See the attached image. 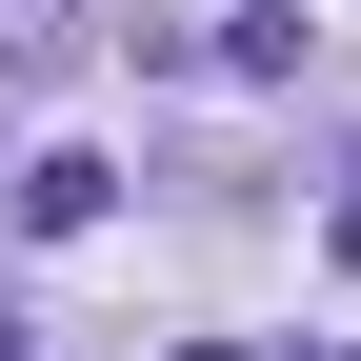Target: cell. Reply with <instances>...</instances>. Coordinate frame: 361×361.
Segmentation results:
<instances>
[{"instance_id":"obj_4","label":"cell","mask_w":361,"mask_h":361,"mask_svg":"<svg viewBox=\"0 0 361 361\" xmlns=\"http://www.w3.org/2000/svg\"><path fill=\"white\" fill-rule=\"evenodd\" d=\"M180 361H241V341H180Z\"/></svg>"},{"instance_id":"obj_2","label":"cell","mask_w":361,"mask_h":361,"mask_svg":"<svg viewBox=\"0 0 361 361\" xmlns=\"http://www.w3.org/2000/svg\"><path fill=\"white\" fill-rule=\"evenodd\" d=\"M101 180H121V161H20V180H0V201H20L40 241H80V221H101Z\"/></svg>"},{"instance_id":"obj_3","label":"cell","mask_w":361,"mask_h":361,"mask_svg":"<svg viewBox=\"0 0 361 361\" xmlns=\"http://www.w3.org/2000/svg\"><path fill=\"white\" fill-rule=\"evenodd\" d=\"M341 281H361V201H341Z\"/></svg>"},{"instance_id":"obj_1","label":"cell","mask_w":361,"mask_h":361,"mask_svg":"<svg viewBox=\"0 0 361 361\" xmlns=\"http://www.w3.org/2000/svg\"><path fill=\"white\" fill-rule=\"evenodd\" d=\"M101 20H121V0H0V80H61V61H101Z\"/></svg>"},{"instance_id":"obj_5","label":"cell","mask_w":361,"mask_h":361,"mask_svg":"<svg viewBox=\"0 0 361 361\" xmlns=\"http://www.w3.org/2000/svg\"><path fill=\"white\" fill-rule=\"evenodd\" d=\"M0 361H20V322H0Z\"/></svg>"}]
</instances>
